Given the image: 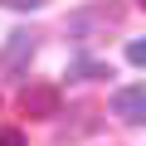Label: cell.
Masks as SVG:
<instances>
[{
  "instance_id": "6",
  "label": "cell",
  "mask_w": 146,
  "mask_h": 146,
  "mask_svg": "<svg viewBox=\"0 0 146 146\" xmlns=\"http://www.w3.org/2000/svg\"><path fill=\"white\" fill-rule=\"evenodd\" d=\"M127 63H136V68H146V34L127 44Z\"/></svg>"
},
{
  "instance_id": "5",
  "label": "cell",
  "mask_w": 146,
  "mask_h": 146,
  "mask_svg": "<svg viewBox=\"0 0 146 146\" xmlns=\"http://www.w3.org/2000/svg\"><path fill=\"white\" fill-rule=\"evenodd\" d=\"M63 78H73V83H98V78H112V63L78 54V58H68V73H63Z\"/></svg>"
},
{
  "instance_id": "7",
  "label": "cell",
  "mask_w": 146,
  "mask_h": 146,
  "mask_svg": "<svg viewBox=\"0 0 146 146\" xmlns=\"http://www.w3.org/2000/svg\"><path fill=\"white\" fill-rule=\"evenodd\" d=\"M0 146H25V131L20 127H0Z\"/></svg>"
},
{
  "instance_id": "9",
  "label": "cell",
  "mask_w": 146,
  "mask_h": 146,
  "mask_svg": "<svg viewBox=\"0 0 146 146\" xmlns=\"http://www.w3.org/2000/svg\"><path fill=\"white\" fill-rule=\"evenodd\" d=\"M136 5H141V10H146V0H136Z\"/></svg>"
},
{
  "instance_id": "8",
  "label": "cell",
  "mask_w": 146,
  "mask_h": 146,
  "mask_svg": "<svg viewBox=\"0 0 146 146\" xmlns=\"http://www.w3.org/2000/svg\"><path fill=\"white\" fill-rule=\"evenodd\" d=\"M0 5H5V10H44L49 0H0Z\"/></svg>"
},
{
  "instance_id": "2",
  "label": "cell",
  "mask_w": 146,
  "mask_h": 146,
  "mask_svg": "<svg viewBox=\"0 0 146 146\" xmlns=\"http://www.w3.org/2000/svg\"><path fill=\"white\" fill-rule=\"evenodd\" d=\"M34 54H39V34H34V29H10V34H5V44H0V68L25 73Z\"/></svg>"
},
{
  "instance_id": "4",
  "label": "cell",
  "mask_w": 146,
  "mask_h": 146,
  "mask_svg": "<svg viewBox=\"0 0 146 146\" xmlns=\"http://www.w3.org/2000/svg\"><path fill=\"white\" fill-rule=\"evenodd\" d=\"M58 107H63V98H58L54 83H29L20 93V112L25 117H58Z\"/></svg>"
},
{
  "instance_id": "3",
  "label": "cell",
  "mask_w": 146,
  "mask_h": 146,
  "mask_svg": "<svg viewBox=\"0 0 146 146\" xmlns=\"http://www.w3.org/2000/svg\"><path fill=\"white\" fill-rule=\"evenodd\" d=\"M112 117L127 122V127H146V83L117 88V93H112Z\"/></svg>"
},
{
  "instance_id": "1",
  "label": "cell",
  "mask_w": 146,
  "mask_h": 146,
  "mask_svg": "<svg viewBox=\"0 0 146 146\" xmlns=\"http://www.w3.org/2000/svg\"><path fill=\"white\" fill-rule=\"evenodd\" d=\"M122 20H127L122 0H98V5H83L68 15V34L78 44H93V39H107L112 29H122Z\"/></svg>"
}]
</instances>
